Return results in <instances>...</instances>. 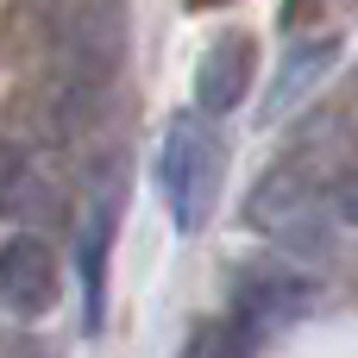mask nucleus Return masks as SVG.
I'll list each match as a JSON object with an SVG mask.
<instances>
[{
	"mask_svg": "<svg viewBox=\"0 0 358 358\" xmlns=\"http://www.w3.org/2000/svg\"><path fill=\"white\" fill-rule=\"evenodd\" d=\"M220 176H227V138L214 132L208 113H182L164 132L157 151V182H164V208L176 220V233H201L220 208Z\"/></svg>",
	"mask_w": 358,
	"mask_h": 358,
	"instance_id": "nucleus-1",
	"label": "nucleus"
},
{
	"mask_svg": "<svg viewBox=\"0 0 358 358\" xmlns=\"http://www.w3.org/2000/svg\"><path fill=\"white\" fill-rule=\"evenodd\" d=\"M245 227L264 233V239H283V245H334L340 239L327 189H321V176L302 151H289L283 164H271L258 176V189L245 195Z\"/></svg>",
	"mask_w": 358,
	"mask_h": 358,
	"instance_id": "nucleus-2",
	"label": "nucleus"
},
{
	"mask_svg": "<svg viewBox=\"0 0 358 358\" xmlns=\"http://www.w3.org/2000/svg\"><path fill=\"white\" fill-rule=\"evenodd\" d=\"M315 302H321V283H315L302 264H289V258H245V264H233V277H227V315H233L252 340H264V334L302 321Z\"/></svg>",
	"mask_w": 358,
	"mask_h": 358,
	"instance_id": "nucleus-3",
	"label": "nucleus"
},
{
	"mask_svg": "<svg viewBox=\"0 0 358 358\" xmlns=\"http://www.w3.org/2000/svg\"><path fill=\"white\" fill-rule=\"evenodd\" d=\"M57 296H63L57 252L38 233H13L0 245V308H13L19 321H38V315L57 308Z\"/></svg>",
	"mask_w": 358,
	"mask_h": 358,
	"instance_id": "nucleus-4",
	"label": "nucleus"
},
{
	"mask_svg": "<svg viewBox=\"0 0 358 358\" xmlns=\"http://www.w3.org/2000/svg\"><path fill=\"white\" fill-rule=\"evenodd\" d=\"M252 82H258V44H252L245 31L214 38V44L201 50V63H195V113L227 120L233 107H245Z\"/></svg>",
	"mask_w": 358,
	"mask_h": 358,
	"instance_id": "nucleus-5",
	"label": "nucleus"
},
{
	"mask_svg": "<svg viewBox=\"0 0 358 358\" xmlns=\"http://www.w3.org/2000/svg\"><path fill=\"white\" fill-rule=\"evenodd\" d=\"M113 227H120V182L101 176V189L82 195V233H76V271H82V296H88V327H101V315H107V252H113Z\"/></svg>",
	"mask_w": 358,
	"mask_h": 358,
	"instance_id": "nucleus-6",
	"label": "nucleus"
},
{
	"mask_svg": "<svg viewBox=\"0 0 358 358\" xmlns=\"http://www.w3.org/2000/svg\"><path fill=\"white\" fill-rule=\"evenodd\" d=\"M0 214H13L19 227H57L63 220V201L50 189V176L31 164V151H13L0 145Z\"/></svg>",
	"mask_w": 358,
	"mask_h": 358,
	"instance_id": "nucleus-7",
	"label": "nucleus"
},
{
	"mask_svg": "<svg viewBox=\"0 0 358 358\" xmlns=\"http://www.w3.org/2000/svg\"><path fill=\"white\" fill-rule=\"evenodd\" d=\"M334 63H340V31L296 38V44L283 50V69H277V88H271V101H264V120H283L321 76H334Z\"/></svg>",
	"mask_w": 358,
	"mask_h": 358,
	"instance_id": "nucleus-8",
	"label": "nucleus"
},
{
	"mask_svg": "<svg viewBox=\"0 0 358 358\" xmlns=\"http://www.w3.org/2000/svg\"><path fill=\"white\" fill-rule=\"evenodd\" d=\"M252 352H258V340H252L233 315L195 321V327H189V346H182V358H252Z\"/></svg>",
	"mask_w": 358,
	"mask_h": 358,
	"instance_id": "nucleus-9",
	"label": "nucleus"
},
{
	"mask_svg": "<svg viewBox=\"0 0 358 358\" xmlns=\"http://www.w3.org/2000/svg\"><path fill=\"white\" fill-rule=\"evenodd\" d=\"M189 6H227V0H189Z\"/></svg>",
	"mask_w": 358,
	"mask_h": 358,
	"instance_id": "nucleus-10",
	"label": "nucleus"
}]
</instances>
